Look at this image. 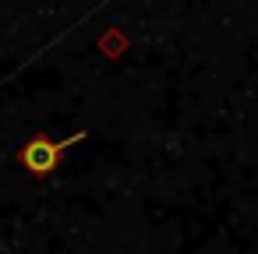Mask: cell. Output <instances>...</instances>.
I'll return each instance as SVG.
<instances>
[{"mask_svg":"<svg viewBox=\"0 0 258 254\" xmlns=\"http://www.w3.org/2000/svg\"><path fill=\"white\" fill-rule=\"evenodd\" d=\"M89 134L85 131H78V134H71L68 141H53V138H46V134H36V138H29L25 145H22V152H18V159H22V166L29 170V173H36V177H50L57 166H60V159H64V152L71 148V145H78V141H85Z\"/></svg>","mask_w":258,"mask_h":254,"instance_id":"6da1fadb","label":"cell"}]
</instances>
